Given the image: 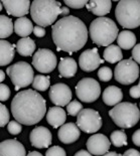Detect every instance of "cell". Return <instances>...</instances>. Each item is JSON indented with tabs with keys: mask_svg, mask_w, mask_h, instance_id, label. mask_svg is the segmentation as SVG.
Returning <instances> with one entry per match:
<instances>
[{
	"mask_svg": "<svg viewBox=\"0 0 140 156\" xmlns=\"http://www.w3.org/2000/svg\"><path fill=\"white\" fill-rule=\"evenodd\" d=\"M52 36L58 51L73 54L84 48L88 41V29L80 18L69 15L52 25Z\"/></svg>",
	"mask_w": 140,
	"mask_h": 156,
	"instance_id": "obj_1",
	"label": "cell"
},
{
	"mask_svg": "<svg viewBox=\"0 0 140 156\" xmlns=\"http://www.w3.org/2000/svg\"><path fill=\"white\" fill-rule=\"evenodd\" d=\"M11 113L15 121L31 126L42 120L46 114V103L42 96L34 90L17 93L11 102Z\"/></svg>",
	"mask_w": 140,
	"mask_h": 156,
	"instance_id": "obj_2",
	"label": "cell"
},
{
	"mask_svg": "<svg viewBox=\"0 0 140 156\" xmlns=\"http://www.w3.org/2000/svg\"><path fill=\"white\" fill-rule=\"evenodd\" d=\"M70 9L63 7L58 1L52 0H35L31 3V14L36 24L41 27L54 24L59 15L69 16Z\"/></svg>",
	"mask_w": 140,
	"mask_h": 156,
	"instance_id": "obj_3",
	"label": "cell"
},
{
	"mask_svg": "<svg viewBox=\"0 0 140 156\" xmlns=\"http://www.w3.org/2000/svg\"><path fill=\"white\" fill-rule=\"evenodd\" d=\"M119 29L116 23L108 17H98L90 25V36L99 46H109L118 37Z\"/></svg>",
	"mask_w": 140,
	"mask_h": 156,
	"instance_id": "obj_4",
	"label": "cell"
},
{
	"mask_svg": "<svg viewBox=\"0 0 140 156\" xmlns=\"http://www.w3.org/2000/svg\"><path fill=\"white\" fill-rule=\"evenodd\" d=\"M116 19L124 28L133 29L140 25V0H122L115 9Z\"/></svg>",
	"mask_w": 140,
	"mask_h": 156,
	"instance_id": "obj_5",
	"label": "cell"
},
{
	"mask_svg": "<svg viewBox=\"0 0 140 156\" xmlns=\"http://www.w3.org/2000/svg\"><path fill=\"white\" fill-rule=\"evenodd\" d=\"M113 122L120 128H132L140 119V111L134 103L123 102L116 105L109 111Z\"/></svg>",
	"mask_w": 140,
	"mask_h": 156,
	"instance_id": "obj_6",
	"label": "cell"
},
{
	"mask_svg": "<svg viewBox=\"0 0 140 156\" xmlns=\"http://www.w3.org/2000/svg\"><path fill=\"white\" fill-rule=\"evenodd\" d=\"M6 73L10 78L12 84L14 85L16 91L27 87L32 84L34 80L32 67L25 62H17L14 65L9 66Z\"/></svg>",
	"mask_w": 140,
	"mask_h": 156,
	"instance_id": "obj_7",
	"label": "cell"
},
{
	"mask_svg": "<svg viewBox=\"0 0 140 156\" xmlns=\"http://www.w3.org/2000/svg\"><path fill=\"white\" fill-rule=\"evenodd\" d=\"M139 77V67L132 58L122 59L118 62L114 71V78L122 85L133 84Z\"/></svg>",
	"mask_w": 140,
	"mask_h": 156,
	"instance_id": "obj_8",
	"label": "cell"
},
{
	"mask_svg": "<svg viewBox=\"0 0 140 156\" xmlns=\"http://www.w3.org/2000/svg\"><path fill=\"white\" fill-rule=\"evenodd\" d=\"M76 95L82 102H95L101 95V86L95 79L84 78L76 86Z\"/></svg>",
	"mask_w": 140,
	"mask_h": 156,
	"instance_id": "obj_9",
	"label": "cell"
},
{
	"mask_svg": "<svg viewBox=\"0 0 140 156\" xmlns=\"http://www.w3.org/2000/svg\"><path fill=\"white\" fill-rule=\"evenodd\" d=\"M77 126L85 133H96L102 127V118L93 109H83L77 116Z\"/></svg>",
	"mask_w": 140,
	"mask_h": 156,
	"instance_id": "obj_10",
	"label": "cell"
},
{
	"mask_svg": "<svg viewBox=\"0 0 140 156\" xmlns=\"http://www.w3.org/2000/svg\"><path fill=\"white\" fill-rule=\"evenodd\" d=\"M56 56L49 49L41 48L33 55L32 66L41 74H48L56 67Z\"/></svg>",
	"mask_w": 140,
	"mask_h": 156,
	"instance_id": "obj_11",
	"label": "cell"
},
{
	"mask_svg": "<svg viewBox=\"0 0 140 156\" xmlns=\"http://www.w3.org/2000/svg\"><path fill=\"white\" fill-rule=\"evenodd\" d=\"M49 99L58 107L68 106L72 100V91L66 84H56L52 86L48 93Z\"/></svg>",
	"mask_w": 140,
	"mask_h": 156,
	"instance_id": "obj_12",
	"label": "cell"
},
{
	"mask_svg": "<svg viewBox=\"0 0 140 156\" xmlns=\"http://www.w3.org/2000/svg\"><path fill=\"white\" fill-rule=\"evenodd\" d=\"M87 149L92 155H105L111 147V141L104 134H94L87 140Z\"/></svg>",
	"mask_w": 140,
	"mask_h": 156,
	"instance_id": "obj_13",
	"label": "cell"
},
{
	"mask_svg": "<svg viewBox=\"0 0 140 156\" xmlns=\"http://www.w3.org/2000/svg\"><path fill=\"white\" fill-rule=\"evenodd\" d=\"M104 62V59L100 58L98 48L86 49L83 51L79 58V66L84 72H93L101 64Z\"/></svg>",
	"mask_w": 140,
	"mask_h": 156,
	"instance_id": "obj_14",
	"label": "cell"
},
{
	"mask_svg": "<svg viewBox=\"0 0 140 156\" xmlns=\"http://www.w3.org/2000/svg\"><path fill=\"white\" fill-rule=\"evenodd\" d=\"M29 139H31V143L33 147L42 149L49 147V145L52 142V135L46 127L38 126L31 132Z\"/></svg>",
	"mask_w": 140,
	"mask_h": 156,
	"instance_id": "obj_15",
	"label": "cell"
},
{
	"mask_svg": "<svg viewBox=\"0 0 140 156\" xmlns=\"http://www.w3.org/2000/svg\"><path fill=\"white\" fill-rule=\"evenodd\" d=\"M2 5L9 15L20 18L31 11V3L28 0H2Z\"/></svg>",
	"mask_w": 140,
	"mask_h": 156,
	"instance_id": "obj_16",
	"label": "cell"
},
{
	"mask_svg": "<svg viewBox=\"0 0 140 156\" xmlns=\"http://www.w3.org/2000/svg\"><path fill=\"white\" fill-rule=\"evenodd\" d=\"M81 131L74 123H66L59 128L58 136L59 141L65 144H71L76 142L80 138Z\"/></svg>",
	"mask_w": 140,
	"mask_h": 156,
	"instance_id": "obj_17",
	"label": "cell"
},
{
	"mask_svg": "<svg viewBox=\"0 0 140 156\" xmlns=\"http://www.w3.org/2000/svg\"><path fill=\"white\" fill-rule=\"evenodd\" d=\"M25 148L15 139L4 140L0 144V156H25Z\"/></svg>",
	"mask_w": 140,
	"mask_h": 156,
	"instance_id": "obj_18",
	"label": "cell"
},
{
	"mask_svg": "<svg viewBox=\"0 0 140 156\" xmlns=\"http://www.w3.org/2000/svg\"><path fill=\"white\" fill-rule=\"evenodd\" d=\"M66 120V111L62 107L55 106V107L49 108V110L46 113V121L54 128L62 127L65 124Z\"/></svg>",
	"mask_w": 140,
	"mask_h": 156,
	"instance_id": "obj_19",
	"label": "cell"
},
{
	"mask_svg": "<svg viewBox=\"0 0 140 156\" xmlns=\"http://www.w3.org/2000/svg\"><path fill=\"white\" fill-rule=\"evenodd\" d=\"M103 102L107 106H115L121 103L123 99L122 90L116 86H109L107 87L102 95Z\"/></svg>",
	"mask_w": 140,
	"mask_h": 156,
	"instance_id": "obj_20",
	"label": "cell"
},
{
	"mask_svg": "<svg viewBox=\"0 0 140 156\" xmlns=\"http://www.w3.org/2000/svg\"><path fill=\"white\" fill-rule=\"evenodd\" d=\"M112 2L110 0H93L89 1L87 4V9L91 11L93 14L103 17L104 15L108 14L111 11Z\"/></svg>",
	"mask_w": 140,
	"mask_h": 156,
	"instance_id": "obj_21",
	"label": "cell"
},
{
	"mask_svg": "<svg viewBox=\"0 0 140 156\" xmlns=\"http://www.w3.org/2000/svg\"><path fill=\"white\" fill-rule=\"evenodd\" d=\"M15 46L7 41L1 39L0 41V65L1 67L9 65L14 58L15 55Z\"/></svg>",
	"mask_w": 140,
	"mask_h": 156,
	"instance_id": "obj_22",
	"label": "cell"
},
{
	"mask_svg": "<svg viewBox=\"0 0 140 156\" xmlns=\"http://www.w3.org/2000/svg\"><path fill=\"white\" fill-rule=\"evenodd\" d=\"M58 68L62 77L72 78L76 75L78 65L73 58H62L59 62Z\"/></svg>",
	"mask_w": 140,
	"mask_h": 156,
	"instance_id": "obj_23",
	"label": "cell"
},
{
	"mask_svg": "<svg viewBox=\"0 0 140 156\" xmlns=\"http://www.w3.org/2000/svg\"><path fill=\"white\" fill-rule=\"evenodd\" d=\"M33 25L31 19L27 17L17 18L14 22V30L16 34L21 37H28V35L33 31Z\"/></svg>",
	"mask_w": 140,
	"mask_h": 156,
	"instance_id": "obj_24",
	"label": "cell"
},
{
	"mask_svg": "<svg viewBox=\"0 0 140 156\" xmlns=\"http://www.w3.org/2000/svg\"><path fill=\"white\" fill-rule=\"evenodd\" d=\"M118 46L121 49H131L136 45V36L130 30H123L119 32L117 37Z\"/></svg>",
	"mask_w": 140,
	"mask_h": 156,
	"instance_id": "obj_25",
	"label": "cell"
},
{
	"mask_svg": "<svg viewBox=\"0 0 140 156\" xmlns=\"http://www.w3.org/2000/svg\"><path fill=\"white\" fill-rule=\"evenodd\" d=\"M35 44L31 37H23L17 41L16 51L22 56H31L35 51Z\"/></svg>",
	"mask_w": 140,
	"mask_h": 156,
	"instance_id": "obj_26",
	"label": "cell"
},
{
	"mask_svg": "<svg viewBox=\"0 0 140 156\" xmlns=\"http://www.w3.org/2000/svg\"><path fill=\"white\" fill-rule=\"evenodd\" d=\"M103 58L104 61L110 62V64H115V62H120L123 58V54L121 48L118 45L111 44L106 48L103 52Z\"/></svg>",
	"mask_w": 140,
	"mask_h": 156,
	"instance_id": "obj_27",
	"label": "cell"
},
{
	"mask_svg": "<svg viewBox=\"0 0 140 156\" xmlns=\"http://www.w3.org/2000/svg\"><path fill=\"white\" fill-rule=\"evenodd\" d=\"M14 29L11 18L7 17L6 15L0 16V37L4 39L10 36Z\"/></svg>",
	"mask_w": 140,
	"mask_h": 156,
	"instance_id": "obj_28",
	"label": "cell"
},
{
	"mask_svg": "<svg viewBox=\"0 0 140 156\" xmlns=\"http://www.w3.org/2000/svg\"><path fill=\"white\" fill-rule=\"evenodd\" d=\"M49 84H51V78L48 76L43 75H38L34 77L32 83V87L36 91L45 92L49 88Z\"/></svg>",
	"mask_w": 140,
	"mask_h": 156,
	"instance_id": "obj_29",
	"label": "cell"
},
{
	"mask_svg": "<svg viewBox=\"0 0 140 156\" xmlns=\"http://www.w3.org/2000/svg\"><path fill=\"white\" fill-rule=\"evenodd\" d=\"M110 139H111V143L116 147H122V146L127 145V135L122 130H116L112 132Z\"/></svg>",
	"mask_w": 140,
	"mask_h": 156,
	"instance_id": "obj_30",
	"label": "cell"
},
{
	"mask_svg": "<svg viewBox=\"0 0 140 156\" xmlns=\"http://www.w3.org/2000/svg\"><path fill=\"white\" fill-rule=\"evenodd\" d=\"M83 110V106L79 101H72L66 106V112L71 116H78Z\"/></svg>",
	"mask_w": 140,
	"mask_h": 156,
	"instance_id": "obj_31",
	"label": "cell"
},
{
	"mask_svg": "<svg viewBox=\"0 0 140 156\" xmlns=\"http://www.w3.org/2000/svg\"><path fill=\"white\" fill-rule=\"evenodd\" d=\"M113 77V73L112 69L108 68V67H102L99 69L98 71V78L100 79V81L107 83Z\"/></svg>",
	"mask_w": 140,
	"mask_h": 156,
	"instance_id": "obj_32",
	"label": "cell"
},
{
	"mask_svg": "<svg viewBox=\"0 0 140 156\" xmlns=\"http://www.w3.org/2000/svg\"><path fill=\"white\" fill-rule=\"evenodd\" d=\"M9 118H10V115H9V111L8 109L6 108L5 105L1 104L0 105V126L1 127H4V126L8 125Z\"/></svg>",
	"mask_w": 140,
	"mask_h": 156,
	"instance_id": "obj_33",
	"label": "cell"
},
{
	"mask_svg": "<svg viewBox=\"0 0 140 156\" xmlns=\"http://www.w3.org/2000/svg\"><path fill=\"white\" fill-rule=\"evenodd\" d=\"M89 1L87 0H66L65 4L66 6H68L70 8H76V9H80L83 8L84 6H87Z\"/></svg>",
	"mask_w": 140,
	"mask_h": 156,
	"instance_id": "obj_34",
	"label": "cell"
},
{
	"mask_svg": "<svg viewBox=\"0 0 140 156\" xmlns=\"http://www.w3.org/2000/svg\"><path fill=\"white\" fill-rule=\"evenodd\" d=\"M45 156H66V153L64 148L59 146H52L46 150Z\"/></svg>",
	"mask_w": 140,
	"mask_h": 156,
	"instance_id": "obj_35",
	"label": "cell"
},
{
	"mask_svg": "<svg viewBox=\"0 0 140 156\" xmlns=\"http://www.w3.org/2000/svg\"><path fill=\"white\" fill-rule=\"evenodd\" d=\"M7 130L9 133L12 135H17L21 132L22 126L20 123L17 121H10L7 125Z\"/></svg>",
	"mask_w": 140,
	"mask_h": 156,
	"instance_id": "obj_36",
	"label": "cell"
},
{
	"mask_svg": "<svg viewBox=\"0 0 140 156\" xmlns=\"http://www.w3.org/2000/svg\"><path fill=\"white\" fill-rule=\"evenodd\" d=\"M9 96H10V89L7 85L1 84L0 85V100L2 102L7 101Z\"/></svg>",
	"mask_w": 140,
	"mask_h": 156,
	"instance_id": "obj_37",
	"label": "cell"
},
{
	"mask_svg": "<svg viewBox=\"0 0 140 156\" xmlns=\"http://www.w3.org/2000/svg\"><path fill=\"white\" fill-rule=\"evenodd\" d=\"M132 59L140 65V44H136L132 49Z\"/></svg>",
	"mask_w": 140,
	"mask_h": 156,
	"instance_id": "obj_38",
	"label": "cell"
},
{
	"mask_svg": "<svg viewBox=\"0 0 140 156\" xmlns=\"http://www.w3.org/2000/svg\"><path fill=\"white\" fill-rule=\"evenodd\" d=\"M129 94H130V96H131L133 99H138V98H140V87H139L138 85L133 86V87L130 89Z\"/></svg>",
	"mask_w": 140,
	"mask_h": 156,
	"instance_id": "obj_39",
	"label": "cell"
},
{
	"mask_svg": "<svg viewBox=\"0 0 140 156\" xmlns=\"http://www.w3.org/2000/svg\"><path fill=\"white\" fill-rule=\"evenodd\" d=\"M33 34L38 37H43L45 35V27H41V26L35 25L34 28H33Z\"/></svg>",
	"mask_w": 140,
	"mask_h": 156,
	"instance_id": "obj_40",
	"label": "cell"
},
{
	"mask_svg": "<svg viewBox=\"0 0 140 156\" xmlns=\"http://www.w3.org/2000/svg\"><path fill=\"white\" fill-rule=\"evenodd\" d=\"M132 141L136 146L140 147V129L134 132V134L132 135Z\"/></svg>",
	"mask_w": 140,
	"mask_h": 156,
	"instance_id": "obj_41",
	"label": "cell"
},
{
	"mask_svg": "<svg viewBox=\"0 0 140 156\" xmlns=\"http://www.w3.org/2000/svg\"><path fill=\"white\" fill-rule=\"evenodd\" d=\"M122 156H140V152L136 149H128L124 152V154Z\"/></svg>",
	"mask_w": 140,
	"mask_h": 156,
	"instance_id": "obj_42",
	"label": "cell"
},
{
	"mask_svg": "<svg viewBox=\"0 0 140 156\" xmlns=\"http://www.w3.org/2000/svg\"><path fill=\"white\" fill-rule=\"evenodd\" d=\"M74 156H93V155L87 150H80V151L77 152Z\"/></svg>",
	"mask_w": 140,
	"mask_h": 156,
	"instance_id": "obj_43",
	"label": "cell"
},
{
	"mask_svg": "<svg viewBox=\"0 0 140 156\" xmlns=\"http://www.w3.org/2000/svg\"><path fill=\"white\" fill-rule=\"evenodd\" d=\"M26 156H42V155L38 151H32V152H29Z\"/></svg>",
	"mask_w": 140,
	"mask_h": 156,
	"instance_id": "obj_44",
	"label": "cell"
},
{
	"mask_svg": "<svg viewBox=\"0 0 140 156\" xmlns=\"http://www.w3.org/2000/svg\"><path fill=\"white\" fill-rule=\"evenodd\" d=\"M103 156H121L120 154H118L117 152H108V153H106L105 155H103Z\"/></svg>",
	"mask_w": 140,
	"mask_h": 156,
	"instance_id": "obj_45",
	"label": "cell"
},
{
	"mask_svg": "<svg viewBox=\"0 0 140 156\" xmlns=\"http://www.w3.org/2000/svg\"><path fill=\"white\" fill-rule=\"evenodd\" d=\"M5 80V74L3 71H0V82H3Z\"/></svg>",
	"mask_w": 140,
	"mask_h": 156,
	"instance_id": "obj_46",
	"label": "cell"
},
{
	"mask_svg": "<svg viewBox=\"0 0 140 156\" xmlns=\"http://www.w3.org/2000/svg\"><path fill=\"white\" fill-rule=\"evenodd\" d=\"M138 86H139V87H140V80H139V84H138Z\"/></svg>",
	"mask_w": 140,
	"mask_h": 156,
	"instance_id": "obj_47",
	"label": "cell"
},
{
	"mask_svg": "<svg viewBox=\"0 0 140 156\" xmlns=\"http://www.w3.org/2000/svg\"><path fill=\"white\" fill-rule=\"evenodd\" d=\"M139 106H140V104H139Z\"/></svg>",
	"mask_w": 140,
	"mask_h": 156,
	"instance_id": "obj_48",
	"label": "cell"
}]
</instances>
